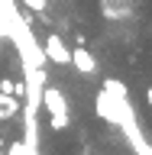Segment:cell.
Instances as JSON below:
<instances>
[{
    "label": "cell",
    "mask_w": 152,
    "mask_h": 155,
    "mask_svg": "<svg viewBox=\"0 0 152 155\" xmlns=\"http://www.w3.org/2000/svg\"><path fill=\"white\" fill-rule=\"evenodd\" d=\"M42 107H46L49 113V123H52V129H68L71 126V113H68V100L65 94L58 91V87H42Z\"/></svg>",
    "instance_id": "obj_1"
},
{
    "label": "cell",
    "mask_w": 152,
    "mask_h": 155,
    "mask_svg": "<svg viewBox=\"0 0 152 155\" xmlns=\"http://www.w3.org/2000/svg\"><path fill=\"white\" fill-rule=\"evenodd\" d=\"M3 149H7V142H3V136H0V155H3Z\"/></svg>",
    "instance_id": "obj_2"
}]
</instances>
